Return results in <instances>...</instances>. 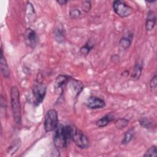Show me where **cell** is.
<instances>
[{
  "label": "cell",
  "mask_w": 157,
  "mask_h": 157,
  "mask_svg": "<svg viewBox=\"0 0 157 157\" xmlns=\"http://www.w3.org/2000/svg\"><path fill=\"white\" fill-rule=\"evenodd\" d=\"M71 125L58 126L53 134V143L55 146L59 149L67 147L71 140Z\"/></svg>",
  "instance_id": "6da1fadb"
},
{
  "label": "cell",
  "mask_w": 157,
  "mask_h": 157,
  "mask_svg": "<svg viewBox=\"0 0 157 157\" xmlns=\"http://www.w3.org/2000/svg\"><path fill=\"white\" fill-rule=\"evenodd\" d=\"M10 102L14 121L16 124H20L21 123L20 93L16 86H13L10 89Z\"/></svg>",
  "instance_id": "7a4b0ae2"
},
{
  "label": "cell",
  "mask_w": 157,
  "mask_h": 157,
  "mask_svg": "<svg viewBox=\"0 0 157 157\" xmlns=\"http://www.w3.org/2000/svg\"><path fill=\"white\" fill-rule=\"evenodd\" d=\"M72 126L71 140L80 148L85 149L89 146V140L86 135L75 126Z\"/></svg>",
  "instance_id": "3957f363"
},
{
  "label": "cell",
  "mask_w": 157,
  "mask_h": 157,
  "mask_svg": "<svg viewBox=\"0 0 157 157\" xmlns=\"http://www.w3.org/2000/svg\"><path fill=\"white\" fill-rule=\"evenodd\" d=\"M58 113L55 109L48 110L45 115L44 126L46 132H50L58 126Z\"/></svg>",
  "instance_id": "277c9868"
},
{
  "label": "cell",
  "mask_w": 157,
  "mask_h": 157,
  "mask_svg": "<svg viewBox=\"0 0 157 157\" xmlns=\"http://www.w3.org/2000/svg\"><path fill=\"white\" fill-rule=\"evenodd\" d=\"M46 85L40 80H38L33 88V93L34 98V104L39 105L44 100L46 94Z\"/></svg>",
  "instance_id": "5b68a950"
},
{
  "label": "cell",
  "mask_w": 157,
  "mask_h": 157,
  "mask_svg": "<svg viewBox=\"0 0 157 157\" xmlns=\"http://www.w3.org/2000/svg\"><path fill=\"white\" fill-rule=\"evenodd\" d=\"M113 9L114 12L121 18L130 16L133 12L132 7L121 1H115L113 3Z\"/></svg>",
  "instance_id": "8992f818"
},
{
  "label": "cell",
  "mask_w": 157,
  "mask_h": 157,
  "mask_svg": "<svg viewBox=\"0 0 157 157\" xmlns=\"http://www.w3.org/2000/svg\"><path fill=\"white\" fill-rule=\"evenodd\" d=\"M24 39L26 44L30 48H34L38 41L37 33L31 28H27L24 33Z\"/></svg>",
  "instance_id": "52a82bcc"
},
{
  "label": "cell",
  "mask_w": 157,
  "mask_h": 157,
  "mask_svg": "<svg viewBox=\"0 0 157 157\" xmlns=\"http://www.w3.org/2000/svg\"><path fill=\"white\" fill-rule=\"evenodd\" d=\"M86 105L88 108L91 109H98L105 107V102L103 99L99 98L96 96H91L87 99Z\"/></svg>",
  "instance_id": "ba28073f"
},
{
  "label": "cell",
  "mask_w": 157,
  "mask_h": 157,
  "mask_svg": "<svg viewBox=\"0 0 157 157\" xmlns=\"http://www.w3.org/2000/svg\"><path fill=\"white\" fill-rule=\"evenodd\" d=\"M132 39L133 34L130 31L127 32L120 39L119 41V46L123 50H125L128 49L131 45Z\"/></svg>",
  "instance_id": "9c48e42d"
},
{
  "label": "cell",
  "mask_w": 157,
  "mask_h": 157,
  "mask_svg": "<svg viewBox=\"0 0 157 157\" xmlns=\"http://www.w3.org/2000/svg\"><path fill=\"white\" fill-rule=\"evenodd\" d=\"M156 17L155 13L153 10H149L147 12L145 20V29L148 31H151L155 26Z\"/></svg>",
  "instance_id": "30bf717a"
},
{
  "label": "cell",
  "mask_w": 157,
  "mask_h": 157,
  "mask_svg": "<svg viewBox=\"0 0 157 157\" xmlns=\"http://www.w3.org/2000/svg\"><path fill=\"white\" fill-rule=\"evenodd\" d=\"M53 35L55 40L58 43H61L64 40L65 38V31L63 26L61 25H57L54 31Z\"/></svg>",
  "instance_id": "8fae6325"
},
{
  "label": "cell",
  "mask_w": 157,
  "mask_h": 157,
  "mask_svg": "<svg viewBox=\"0 0 157 157\" xmlns=\"http://www.w3.org/2000/svg\"><path fill=\"white\" fill-rule=\"evenodd\" d=\"M26 17L29 23H33L36 18V14L33 4L28 2L26 6Z\"/></svg>",
  "instance_id": "7c38bea8"
},
{
  "label": "cell",
  "mask_w": 157,
  "mask_h": 157,
  "mask_svg": "<svg viewBox=\"0 0 157 157\" xmlns=\"http://www.w3.org/2000/svg\"><path fill=\"white\" fill-rule=\"evenodd\" d=\"M70 80V77L66 75H59L56 78L55 82V88L56 91L63 90L62 88L67 82Z\"/></svg>",
  "instance_id": "4fadbf2b"
},
{
  "label": "cell",
  "mask_w": 157,
  "mask_h": 157,
  "mask_svg": "<svg viewBox=\"0 0 157 157\" xmlns=\"http://www.w3.org/2000/svg\"><path fill=\"white\" fill-rule=\"evenodd\" d=\"M0 68L1 71L4 77L8 78L10 75V71L6 61V59L3 55L2 49H1V57H0Z\"/></svg>",
  "instance_id": "5bb4252c"
},
{
  "label": "cell",
  "mask_w": 157,
  "mask_h": 157,
  "mask_svg": "<svg viewBox=\"0 0 157 157\" xmlns=\"http://www.w3.org/2000/svg\"><path fill=\"white\" fill-rule=\"evenodd\" d=\"M142 68H143V65L141 63L137 62L135 64V66L132 71L131 74V80H132L134 81H136L139 79V78L142 74Z\"/></svg>",
  "instance_id": "9a60e30c"
},
{
  "label": "cell",
  "mask_w": 157,
  "mask_h": 157,
  "mask_svg": "<svg viewBox=\"0 0 157 157\" xmlns=\"http://www.w3.org/2000/svg\"><path fill=\"white\" fill-rule=\"evenodd\" d=\"M114 116L112 113H109L98 120L96 123V125L99 128H102L107 126L110 122L114 120Z\"/></svg>",
  "instance_id": "2e32d148"
},
{
  "label": "cell",
  "mask_w": 157,
  "mask_h": 157,
  "mask_svg": "<svg viewBox=\"0 0 157 157\" xmlns=\"http://www.w3.org/2000/svg\"><path fill=\"white\" fill-rule=\"evenodd\" d=\"M69 83H70V87L72 91L74 93V94H75V96H77L83 88V84L80 81H78L76 80H70Z\"/></svg>",
  "instance_id": "e0dca14e"
},
{
  "label": "cell",
  "mask_w": 157,
  "mask_h": 157,
  "mask_svg": "<svg viewBox=\"0 0 157 157\" xmlns=\"http://www.w3.org/2000/svg\"><path fill=\"white\" fill-rule=\"evenodd\" d=\"M139 123L141 126L148 129H153L156 127L155 122L153 120L146 117L141 118L139 120Z\"/></svg>",
  "instance_id": "ac0fdd59"
},
{
  "label": "cell",
  "mask_w": 157,
  "mask_h": 157,
  "mask_svg": "<svg viewBox=\"0 0 157 157\" xmlns=\"http://www.w3.org/2000/svg\"><path fill=\"white\" fill-rule=\"evenodd\" d=\"M135 134V131H134V128H131L130 129H129L128 131H127L124 136V137L121 141V144L123 145H126L128 144L133 138Z\"/></svg>",
  "instance_id": "d6986e66"
},
{
  "label": "cell",
  "mask_w": 157,
  "mask_h": 157,
  "mask_svg": "<svg viewBox=\"0 0 157 157\" xmlns=\"http://www.w3.org/2000/svg\"><path fill=\"white\" fill-rule=\"evenodd\" d=\"M20 144H21V140L19 139H17L16 140H15L12 144L10 145V147H9L8 150H7V152L9 153H11L13 154L14 153H15L17 151V150L19 148V147H20Z\"/></svg>",
  "instance_id": "ffe728a7"
},
{
  "label": "cell",
  "mask_w": 157,
  "mask_h": 157,
  "mask_svg": "<svg viewBox=\"0 0 157 157\" xmlns=\"http://www.w3.org/2000/svg\"><path fill=\"white\" fill-rule=\"evenodd\" d=\"M93 46L94 45L92 43H91L90 41H88L83 47L80 48V52L83 55H87L93 48Z\"/></svg>",
  "instance_id": "44dd1931"
},
{
  "label": "cell",
  "mask_w": 157,
  "mask_h": 157,
  "mask_svg": "<svg viewBox=\"0 0 157 157\" xmlns=\"http://www.w3.org/2000/svg\"><path fill=\"white\" fill-rule=\"evenodd\" d=\"M128 122L129 121L127 119L124 118H122L118 119L115 122V125L117 129H122L128 125Z\"/></svg>",
  "instance_id": "7402d4cb"
},
{
  "label": "cell",
  "mask_w": 157,
  "mask_h": 157,
  "mask_svg": "<svg viewBox=\"0 0 157 157\" xmlns=\"http://www.w3.org/2000/svg\"><path fill=\"white\" fill-rule=\"evenodd\" d=\"M157 156V148L155 145L150 147L145 153L144 156Z\"/></svg>",
  "instance_id": "603a6c76"
},
{
  "label": "cell",
  "mask_w": 157,
  "mask_h": 157,
  "mask_svg": "<svg viewBox=\"0 0 157 157\" xmlns=\"http://www.w3.org/2000/svg\"><path fill=\"white\" fill-rule=\"evenodd\" d=\"M150 86L151 91L155 94L156 92V87H157V77L156 74H155L154 76L151 78L150 82Z\"/></svg>",
  "instance_id": "cb8c5ba5"
},
{
  "label": "cell",
  "mask_w": 157,
  "mask_h": 157,
  "mask_svg": "<svg viewBox=\"0 0 157 157\" xmlns=\"http://www.w3.org/2000/svg\"><path fill=\"white\" fill-rule=\"evenodd\" d=\"M80 15H81L80 10L77 8L71 9L69 11V16L72 19H76L78 18Z\"/></svg>",
  "instance_id": "d4e9b609"
},
{
  "label": "cell",
  "mask_w": 157,
  "mask_h": 157,
  "mask_svg": "<svg viewBox=\"0 0 157 157\" xmlns=\"http://www.w3.org/2000/svg\"><path fill=\"white\" fill-rule=\"evenodd\" d=\"M91 8V2L90 1H85L82 2V9L85 12H88Z\"/></svg>",
  "instance_id": "484cf974"
},
{
  "label": "cell",
  "mask_w": 157,
  "mask_h": 157,
  "mask_svg": "<svg viewBox=\"0 0 157 157\" xmlns=\"http://www.w3.org/2000/svg\"><path fill=\"white\" fill-rule=\"evenodd\" d=\"M111 59H112V61L113 63H117V62L119 61L120 58H119V56H118V55H113V56H112Z\"/></svg>",
  "instance_id": "4316f807"
},
{
  "label": "cell",
  "mask_w": 157,
  "mask_h": 157,
  "mask_svg": "<svg viewBox=\"0 0 157 157\" xmlns=\"http://www.w3.org/2000/svg\"><path fill=\"white\" fill-rule=\"evenodd\" d=\"M56 2L58 4H59V5H61V6H63V5H65L67 2V1H66V0H59V1H56Z\"/></svg>",
  "instance_id": "83f0119b"
}]
</instances>
